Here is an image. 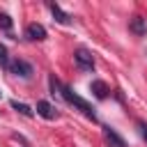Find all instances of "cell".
Wrapping results in <instances>:
<instances>
[{
  "label": "cell",
  "mask_w": 147,
  "mask_h": 147,
  "mask_svg": "<svg viewBox=\"0 0 147 147\" xmlns=\"http://www.w3.org/2000/svg\"><path fill=\"white\" fill-rule=\"evenodd\" d=\"M60 96H62V99H64L69 106H76V108H78V110H80L85 117H90L92 122H96V113H94V108H92V106H90L85 99H80V96H78V94H76V92L69 87V85H62V87H60Z\"/></svg>",
  "instance_id": "cell-1"
},
{
  "label": "cell",
  "mask_w": 147,
  "mask_h": 147,
  "mask_svg": "<svg viewBox=\"0 0 147 147\" xmlns=\"http://www.w3.org/2000/svg\"><path fill=\"white\" fill-rule=\"evenodd\" d=\"M9 71L14 74V76H18V78H32V74H34V69H32V64L30 62H25V60H11V67H9Z\"/></svg>",
  "instance_id": "cell-2"
},
{
  "label": "cell",
  "mask_w": 147,
  "mask_h": 147,
  "mask_svg": "<svg viewBox=\"0 0 147 147\" xmlns=\"http://www.w3.org/2000/svg\"><path fill=\"white\" fill-rule=\"evenodd\" d=\"M74 60H76V64H78L80 69H85V71H90V69L94 67V57H92V53H90L87 48H76Z\"/></svg>",
  "instance_id": "cell-3"
},
{
  "label": "cell",
  "mask_w": 147,
  "mask_h": 147,
  "mask_svg": "<svg viewBox=\"0 0 147 147\" xmlns=\"http://www.w3.org/2000/svg\"><path fill=\"white\" fill-rule=\"evenodd\" d=\"M25 37H28L30 41H44L48 34H46V28H44L41 23H28V28H25Z\"/></svg>",
  "instance_id": "cell-4"
},
{
  "label": "cell",
  "mask_w": 147,
  "mask_h": 147,
  "mask_svg": "<svg viewBox=\"0 0 147 147\" xmlns=\"http://www.w3.org/2000/svg\"><path fill=\"white\" fill-rule=\"evenodd\" d=\"M101 129H103V140H106L110 147H126L124 138H122L115 129H110V126H101Z\"/></svg>",
  "instance_id": "cell-5"
},
{
  "label": "cell",
  "mask_w": 147,
  "mask_h": 147,
  "mask_svg": "<svg viewBox=\"0 0 147 147\" xmlns=\"http://www.w3.org/2000/svg\"><path fill=\"white\" fill-rule=\"evenodd\" d=\"M34 110H37V115H39V117H44V119H55V117H57L55 106H51L48 101H37Z\"/></svg>",
  "instance_id": "cell-6"
},
{
  "label": "cell",
  "mask_w": 147,
  "mask_h": 147,
  "mask_svg": "<svg viewBox=\"0 0 147 147\" xmlns=\"http://www.w3.org/2000/svg\"><path fill=\"white\" fill-rule=\"evenodd\" d=\"M48 9H51V14H53V18H55L57 23H62V25H69V23H71V16H69L67 11H62V7H60L57 2H48Z\"/></svg>",
  "instance_id": "cell-7"
},
{
  "label": "cell",
  "mask_w": 147,
  "mask_h": 147,
  "mask_svg": "<svg viewBox=\"0 0 147 147\" xmlns=\"http://www.w3.org/2000/svg\"><path fill=\"white\" fill-rule=\"evenodd\" d=\"M129 30H131L133 34H138V37H145V34H147V21H145L142 16H133L131 23H129Z\"/></svg>",
  "instance_id": "cell-8"
},
{
  "label": "cell",
  "mask_w": 147,
  "mask_h": 147,
  "mask_svg": "<svg viewBox=\"0 0 147 147\" xmlns=\"http://www.w3.org/2000/svg\"><path fill=\"white\" fill-rule=\"evenodd\" d=\"M90 92H92L96 99H106L108 92H110V87H108L103 80H92V83H90Z\"/></svg>",
  "instance_id": "cell-9"
},
{
  "label": "cell",
  "mask_w": 147,
  "mask_h": 147,
  "mask_svg": "<svg viewBox=\"0 0 147 147\" xmlns=\"http://www.w3.org/2000/svg\"><path fill=\"white\" fill-rule=\"evenodd\" d=\"M9 106L16 110V113H21L23 117H34V110L30 108V106H25V103H21V101H16V99H11L9 101Z\"/></svg>",
  "instance_id": "cell-10"
},
{
  "label": "cell",
  "mask_w": 147,
  "mask_h": 147,
  "mask_svg": "<svg viewBox=\"0 0 147 147\" xmlns=\"http://www.w3.org/2000/svg\"><path fill=\"white\" fill-rule=\"evenodd\" d=\"M0 67L2 69H9L11 67V60H9V53H7V46L0 44Z\"/></svg>",
  "instance_id": "cell-11"
},
{
  "label": "cell",
  "mask_w": 147,
  "mask_h": 147,
  "mask_svg": "<svg viewBox=\"0 0 147 147\" xmlns=\"http://www.w3.org/2000/svg\"><path fill=\"white\" fill-rule=\"evenodd\" d=\"M11 25H14L11 16H9V14H5V11H0V30L9 32V30H11Z\"/></svg>",
  "instance_id": "cell-12"
},
{
  "label": "cell",
  "mask_w": 147,
  "mask_h": 147,
  "mask_svg": "<svg viewBox=\"0 0 147 147\" xmlns=\"http://www.w3.org/2000/svg\"><path fill=\"white\" fill-rule=\"evenodd\" d=\"M138 129H140V136H142V140L147 142V122H142V119H140V122H138Z\"/></svg>",
  "instance_id": "cell-13"
},
{
  "label": "cell",
  "mask_w": 147,
  "mask_h": 147,
  "mask_svg": "<svg viewBox=\"0 0 147 147\" xmlns=\"http://www.w3.org/2000/svg\"><path fill=\"white\" fill-rule=\"evenodd\" d=\"M0 96H2V92H0Z\"/></svg>",
  "instance_id": "cell-14"
}]
</instances>
